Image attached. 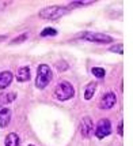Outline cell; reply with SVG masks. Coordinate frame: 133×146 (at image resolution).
Returning a JSON list of instances; mask_svg holds the SVG:
<instances>
[{
	"label": "cell",
	"mask_w": 133,
	"mask_h": 146,
	"mask_svg": "<svg viewBox=\"0 0 133 146\" xmlns=\"http://www.w3.org/2000/svg\"><path fill=\"white\" fill-rule=\"evenodd\" d=\"M52 78H53V74H52V70L49 68V66H46V64L38 66L37 78H35V88L39 90H44L50 83Z\"/></svg>",
	"instance_id": "1"
},
{
	"label": "cell",
	"mask_w": 133,
	"mask_h": 146,
	"mask_svg": "<svg viewBox=\"0 0 133 146\" xmlns=\"http://www.w3.org/2000/svg\"><path fill=\"white\" fill-rule=\"evenodd\" d=\"M65 14H68V8L64 6H50L45 7L39 11V18L42 19H49V21H54V19H60L64 17Z\"/></svg>",
	"instance_id": "2"
},
{
	"label": "cell",
	"mask_w": 133,
	"mask_h": 146,
	"mask_svg": "<svg viewBox=\"0 0 133 146\" xmlns=\"http://www.w3.org/2000/svg\"><path fill=\"white\" fill-rule=\"evenodd\" d=\"M73 96H75V89H73V86H72L69 82H67V81L60 82L56 86V89H54V97H56L58 101L71 100Z\"/></svg>",
	"instance_id": "3"
},
{
	"label": "cell",
	"mask_w": 133,
	"mask_h": 146,
	"mask_svg": "<svg viewBox=\"0 0 133 146\" xmlns=\"http://www.w3.org/2000/svg\"><path fill=\"white\" fill-rule=\"evenodd\" d=\"M83 40H87L91 42H96V44H107L113 41V37H110L105 33H92V32H84L82 34Z\"/></svg>",
	"instance_id": "4"
},
{
	"label": "cell",
	"mask_w": 133,
	"mask_h": 146,
	"mask_svg": "<svg viewBox=\"0 0 133 146\" xmlns=\"http://www.w3.org/2000/svg\"><path fill=\"white\" fill-rule=\"evenodd\" d=\"M110 133H111V124H110L109 119H101L99 123H98V126H96V128H95L96 138L103 139V138H106L107 135H110Z\"/></svg>",
	"instance_id": "5"
},
{
	"label": "cell",
	"mask_w": 133,
	"mask_h": 146,
	"mask_svg": "<svg viewBox=\"0 0 133 146\" xmlns=\"http://www.w3.org/2000/svg\"><path fill=\"white\" fill-rule=\"evenodd\" d=\"M92 131H94V124H92L91 117L84 116V117L82 119V123H80V133H82L83 137L88 138L90 135L92 134Z\"/></svg>",
	"instance_id": "6"
},
{
	"label": "cell",
	"mask_w": 133,
	"mask_h": 146,
	"mask_svg": "<svg viewBox=\"0 0 133 146\" xmlns=\"http://www.w3.org/2000/svg\"><path fill=\"white\" fill-rule=\"evenodd\" d=\"M117 102V97H115V94L114 93H106V94L102 97V100H101V108L102 109H110V108H113L114 107V104Z\"/></svg>",
	"instance_id": "7"
},
{
	"label": "cell",
	"mask_w": 133,
	"mask_h": 146,
	"mask_svg": "<svg viewBox=\"0 0 133 146\" xmlns=\"http://www.w3.org/2000/svg\"><path fill=\"white\" fill-rule=\"evenodd\" d=\"M11 120V111L8 108H1L0 109V127L6 128L10 124Z\"/></svg>",
	"instance_id": "8"
},
{
	"label": "cell",
	"mask_w": 133,
	"mask_h": 146,
	"mask_svg": "<svg viewBox=\"0 0 133 146\" xmlns=\"http://www.w3.org/2000/svg\"><path fill=\"white\" fill-rule=\"evenodd\" d=\"M16 98V94L10 92V93H0V108H6V105L11 104Z\"/></svg>",
	"instance_id": "9"
},
{
	"label": "cell",
	"mask_w": 133,
	"mask_h": 146,
	"mask_svg": "<svg viewBox=\"0 0 133 146\" xmlns=\"http://www.w3.org/2000/svg\"><path fill=\"white\" fill-rule=\"evenodd\" d=\"M12 74L10 71H3L0 72V89H6L7 86H10V83L12 82Z\"/></svg>",
	"instance_id": "10"
},
{
	"label": "cell",
	"mask_w": 133,
	"mask_h": 146,
	"mask_svg": "<svg viewBox=\"0 0 133 146\" xmlns=\"http://www.w3.org/2000/svg\"><path fill=\"white\" fill-rule=\"evenodd\" d=\"M30 75H31V72H30L29 67H20L18 70V74H16V79L19 82H26L30 79Z\"/></svg>",
	"instance_id": "11"
},
{
	"label": "cell",
	"mask_w": 133,
	"mask_h": 146,
	"mask_svg": "<svg viewBox=\"0 0 133 146\" xmlns=\"http://www.w3.org/2000/svg\"><path fill=\"white\" fill-rule=\"evenodd\" d=\"M95 92H96V82H91L87 85V88H86V92H84V100H91L92 98V96L95 94Z\"/></svg>",
	"instance_id": "12"
},
{
	"label": "cell",
	"mask_w": 133,
	"mask_h": 146,
	"mask_svg": "<svg viewBox=\"0 0 133 146\" xmlns=\"http://www.w3.org/2000/svg\"><path fill=\"white\" fill-rule=\"evenodd\" d=\"M19 137L15 133H10L6 137V146H19Z\"/></svg>",
	"instance_id": "13"
},
{
	"label": "cell",
	"mask_w": 133,
	"mask_h": 146,
	"mask_svg": "<svg viewBox=\"0 0 133 146\" xmlns=\"http://www.w3.org/2000/svg\"><path fill=\"white\" fill-rule=\"evenodd\" d=\"M92 3H94L92 0H90V1H73V3H71L67 8L69 10V8H73V7H84V6H90V4H92Z\"/></svg>",
	"instance_id": "14"
},
{
	"label": "cell",
	"mask_w": 133,
	"mask_h": 146,
	"mask_svg": "<svg viewBox=\"0 0 133 146\" xmlns=\"http://www.w3.org/2000/svg\"><path fill=\"white\" fill-rule=\"evenodd\" d=\"M29 38V33H22L20 36H18L16 38H14L12 41H11V44H20V42H23Z\"/></svg>",
	"instance_id": "15"
},
{
	"label": "cell",
	"mask_w": 133,
	"mask_h": 146,
	"mask_svg": "<svg viewBox=\"0 0 133 146\" xmlns=\"http://www.w3.org/2000/svg\"><path fill=\"white\" fill-rule=\"evenodd\" d=\"M110 52H114V53H118V55H122L124 53V45L121 44H115L113 46H110Z\"/></svg>",
	"instance_id": "16"
},
{
	"label": "cell",
	"mask_w": 133,
	"mask_h": 146,
	"mask_svg": "<svg viewBox=\"0 0 133 146\" xmlns=\"http://www.w3.org/2000/svg\"><path fill=\"white\" fill-rule=\"evenodd\" d=\"M56 34H57V30L53 29V27H46V29H44V30L41 32V36H42V37H46V36H56Z\"/></svg>",
	"instance_id": "17"
},
{
	"label": "cell",
	"mask_w": 133,
	"mask_h": 146,
	"mask_svg": "<svg viewBox=\"0 0 133 146\" xmlns=\"http://www.w3.org/2000/svg\"><path fill=\"white\" fill-rule=\"evenodd\" d=\"M91 71H92V74H94L96 78H103V76L106 75V71L103 70V68H99V67H94Z\"/></svg>",
	"instance_id": "18"
},
{
	"label": "cell",
	"mask_w": 133,
	"mask_h": 146,
	"mask_svg": "<svg viewBox=\"0 0 133 146\" xmlns=\"http://www.w3.org/2000/svg\"><path fill=\"white\" fill-rule=\"evenodd\" d=\"M8 4H10L8 1H0V11H3V10H4Z\"/></svg>",
	"instance_id": "19"
},
{
	"label": "cell",
	"mask_w": 133,
	"mask_h": 146,
	"mask_svg": "<svg viewBox=\"0 0 133 146\" xmlns=\"http://www.w3.org/2000/svg\"><path fill=\"white\" fill-rule=\"evenodd\" d=\"M57 68H58V70H67V68H68V67H67V64L65 63H61V66H58V64H57Z\"/></svg>",
	"instance_id": "20"
},
{
	"label": "cell",
	"mask_w": 133,
	"mask_h": 146,
	"mask_svg": "<svg viewBox=\"0 0 133 146\" xmlns=\"http://www.w3.org/2000/svg\"><path fill=\"white\" fill-rule=\"evenodd\" d=\"M118 134H120V135H122V134H124V131H122V121H120V123H118Z\"/></svg>",
	"instance_id": "21"
},
{
	"label": "cell",
	"mask_w": 133,
	"mask_h": 146,
	"mask_svg": "<svg viewBox=\"0 0 133 146\" xmlns=\"http://www.w3.org/2000/svg\"><path fill=\"white\" fill-rule=\"evenodd\" d=\"M29 146H34V145H29Z\"/></svg>",
	"instance_id": "22"
}]
</instances>
